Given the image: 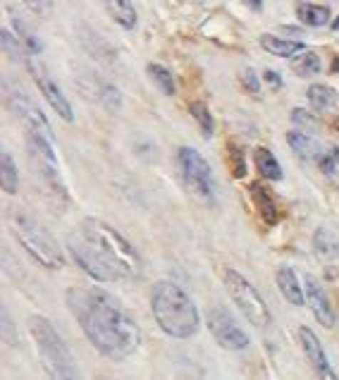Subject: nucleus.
I'll return each instance as SVG.
<instances>
[{
    "mask_svg": "<svg viewBox=\"0 0 339 380\" xmlns=\"http://www.w3.org/2000/svg\"><path fill=\"white\" fill-rule=\"evenodd\" d=\"M65 299L74 321L98 354L110 361H125L137 354L141 347V328L110 292L96 284H79L67 289Z\"/></svg>",
    "mask_w": 339,
    "mask_h": 380,
    "instance_id": "f257e3e1",
    "label": "nucleus"
},
{
    "mask_svg": "<svg viewBox=\"0 0 339 380\" xmlns=\"http://www.w3.org/2000/svg\"><path fill=\"white\" fill-rule=\"evenodd\" d=\"M74 263L98 282H115L141 273V256L125 235L98 218H86L67 242Z\"/></svg>",
    "mask_w": 339,
    "mask_h": 380,
    "instance_id": "f03ea898",
    "label": "nucleus"
},
{
    "mask_svg": "<svg viewBox=\"0 0 339 380\" xmlns=\"http://www.w3.org/2000/svg\"><path fill=\"white\" fill-rule=\"evenodd\" d=\"M151 311L158 328L174 340H189L201 328V314L187 289L177 282L160 280L151 289Z\"/></svg>",
    "mask_w": 339,
    "mask_h": 380,
    "instance_id": "7ed1b4c3",
    "label": "nucleus"
},
{
    "mask_svg": "<svg viewBox=\"0 0 339 380\" xmlns=\"http://www.w3.org/2000/svg\"><path fill=\"white\" fill-rule=\"evenodd\" d=\"M8 230L17 244L22 247L33 263H38L46 270H63L65 254L56 242V237L48 232V227L41 225L29 210L10 208L8 210Z\"/></svg>",
    "mask_w": 339,
    "mask_h": 380,
    "instance_id": "20e7f679",
    "label": "nucleus"
},
{
    "mask_svg": "<svg viewBox=\"0 0 339 380\" xmlns=\"http://www.w3.org/2000/svg\"><path fill=\"white\" fill-rule=\"evenodd\" d=\"M29 332L36 342L41 364L46 369L48 380H84L77 361H74L67 342L60 337V332L56 330L46 316H31L29 318Z\"/></svg>",
    "mask_w": 339,
    "mask_h": 380,
    "instance_id": "39448f33",
    "label": "nucleus"
},
{
    "mask_svg": "<svg viewBox=\"0 0 339 380\" xmlns=\"http://www.w3.org/2000/svg\"><path fill=\"white\" fill-rule=\"evenodd\" d=\"M26 148H29L33 173H36L41 185L46 187L51 199L56 203L70 201V192H67V185L58 165L56 141L48 137H41L36 132H26Z\"/></svg>",
    "mask_w": 339,
    "mask_h": 380,
    "instance_id": "423d86ee",
    "label": "nucleus"
},
{
    "mask_svg": "<svg viewBox=\"0 0 339 380\" xmlns=\"http://www.w3.org/2000/svg\"><path fill=\"white\" fill-rule=\"evenodd\" d=\"M177 168L184 180L189 194L203 206H215L218 201V185H215V175L210 170L208 160L192 146L177 148Z\"/></svg>",
    "mask_w": 339,
    "mask_h": 380,
    "instance_id": "0eeeda50",
    "label": "nucleus"
},
{
    "mask_svg": "<svg viewBox=\"0 0 339 380\" xmlns=\"http://www.w3.org/2000/svg\"><path fill=\"white\" fill-rule=\"evenodd\" d=\"M225 287L236 304V309L241 311V316L246 318L251 325L256 328H268L273 316H270V307L266 299L261 297V292L256 289V284H251L239 270L227 268L225 270Z\"/></svg>",
    "mask_w": 339,
    "mask_h": 380,
    "instance_id": "6e6552de",
    "label": "nucleus"
},
{
    "mask_svg": "<svg viewBox=\"0 0 339 380\" xmlns=\"http://www.w3.org/2000/svg\"><path fill=\"white\" fill-rule=\"evenodd\" d=\"M206 325L215 342L227 351H241L251 344V337L241 328L239 321L225 307H210L206 314Z\"/></svg>",
    "mask_w": 339,
    "mask_h": 380,
    "instance_id": "1a4fd4ad",
    "label": "nucleus"
},
{
    "mask_svg": "<svg viewBox=\"0 0 339 380\" xmlns=\"http://www.w3.org/2000/svg\"><path fill=\"white\" fill-rule=\"evenodd\" d=\"M8 106H10V111L24 122L26 132H36V134H41V137H48L56 141V134H53V127H51L48 118H46V113L41 111L24 91L8 86Z\"/></svg>",
    "mask_w": 339,
    "mask_h": 380,
    "instance_id": "9d476101",
    "label": "nucleus"
},
{
    "mask_svg": "<svg viewBox=\"0 0 339 380\" xmlns=\"http://www.w3.org/2000/svg\"><path fill=\"white\" fill-rule=\"evenodd\" d=\"M26 70H29L31 79L36 81L38 91L43 93L46 103H48V106L53 108V111H56L65 122H72V120H74L72 103H70V101H67V96L63 93V89H60L56 81L51 79V74L46 72L43 67H38L36 63H33V58H29V63H26Z\"/></svg>",
    "mask_w": 339,
    "mask_h": 380,
    "instance_id": "9b49d317",
    "label": "nucleus"
},
{
    "mask_svg": "<svg viewBox=\"0 0 339 380\" xmlns=\"http://www.w3.org/2000/svg\"><path fill=\"white\" fill-rule=\"evenodd\" d=\"M77 86L81 89L86 98H91L93 103H98L100 108H105L108 113H118L122 108V93L118 86H113L110 81H105L100 74H81L77 79Z\"/></svg>",
    "mask_w": 339,
    "mask_h": 380,
    "instance_id": "f8f14e48",
    "label": "nucleus"
},
{
    "mask_svg": "<svg viewBox=\"0 0 339 380\" xmlns=\"http://www.w3.org/2000/svg\"><path fill=\"white\" fill-rule=\"evenodd\" d=\"M299 342H301L303 354H306L311 369H313L318 380H339L335 369H332L328 354H325L320 340H318V335L308 328V325H301L299 328Z\"/></svg>",
    "mask_w": 339,
    "mask_h": 380,
    "instance_id": "ddd939ff",
    "label": "nucleus"
},
{
    "mask_svg": "<svg viewBox=\"0 0 339 380\" xmlns=\"http://www.w3.org/2000/svg\"><path fill=\"white\" fill-rule=\"evenodd\" d=\"M303 294H306V304L311 309V314L315 316V321L323 325V328H332L335 325V309L330 304L328 292L323 289V284L315 280L313 275L303 277Z\"/></svg>",
    "mask_w": 339,
    "mask_h": 380,
    "instance_id": "4468645a",
    "label": "nucleus"
},
{
    "mask_svg": "<svg viewBox=\"0 0 339 380\" xmlns=\"http://www.w3.org/2000/svg\"><path fill=\"white\" fill-rule=\"evenodd\" d=\"M287 144H289L291 151L296 153V158L303 160V163H318L323 151H325V146L313 137V134L301 132V130L287 132Z\"/></svg>",
    "mask_w": 339,
    "mask_h": 380,
    "instance_id": "2eb2a0df",
    "label": "nucleus"
},
{
    "mask_svg": "<svg viewBox=\"0 0 339 380\" xmlns=\"http://www.w3.org/2000/svg\"><path fill=\"white\" fill-rule=\"evenodd\" d=\"M249 194H251V201H254L259 218L266 222V225H277V220H280V210H277L273 194H270L261 182H251Z\"/></svg>",
    "mask_w": 339,
    "mask_h": 380,
    "instance_id": "dca6fc26",
    "label": "nucleus"
},
{
    "mask_svg": "<svg viewBox=\"0 0 339 380\" xmlns=\"http://www.w3.org/2000/svg\"><path fill=\"white\" fill-rule=\"evenodd\" d=\"M275 280H277V287H280V292H282V297L291 304V307H303V304H306L303 284L299 282V277H296L294 268L280 266L275 273Z\"/></svg>",
    "mask_w": 339,
    "mask_h": 380,
    "instance_id": "f3484780",
    "label": "nucleus"
},
{
    "mask_svg": "<svg viewBox=\"0 0 339 380\" xmlns=\"http://www.w3.org/2000/svg\"><path fill=\"white\" fill-rule=\"evenodd\" d=\"M100 3H103L108 17H110L115 24H120L122 29L132 31L134 26H137L139 17H137V8H134L132 0H100Z\"/></svg>",
    "mask_w": 339,
    "mask_h": 380,
    "instance_id": "a211bd4d",
    "label": "nucleus"
},
{
    "mask_svg": "<svg viewBox=\"0 0 339 380\" xmlns=\"http://www.w3.org/2000/svg\"><path fill=\"white\" fill-rule=\"evenodd\" d=\"M261 48L268 51L270 56L294 60L296 56H301V53L306 51V46H303L301 41H289V38L273 36V34H263V36H261Z\"/></svg>",
    "mask_w": 339,
    "mask_h": 380,
    "instance_id": "6ab92c4d",
    "label": "nucleus"
},
{
    "mask_svg": "<svg viewBox=\"0 0 339 380\" xmlns=\"http://www.w3.org/2000/svg\"><path fill=\"white\" fill-rule=\"evenodd\" d=\"M10 24H12V29H15V36L19 38V43L24 46L29 56H38V53L43 51V43H41V38L36 36V31L31 29L29 22H26L24 17H19L17 12L10 10Z\"/></svg>",
    "mask_w": 339,
    "mask_h": 380,
    "instance_id": "aec40b11",
    "label": "nucleus"
},
{
    "mask_svg": "<svg viewBox=\"0 0 339 380\" xmlns=\"http://www.w3.org/2000/svg\"><path fill=\"white\" fill-rule=\"evenodd\" d=\"M254 165H256V170L261 173L263 180L280 182V180L284 178L280 160L275 158V153L270 151V148H263V146L254 148Z\"/></svg>",
    "mask_w": 339,
    "mask_h": 380,
    "instance_id": "412c9836",
    "label": "nucleus"
},
{
    "mask_svg": "<svg viewBox=\"0 0 339 380\" xmlns=\"http://www.w3.org/2000/svg\"><path fill=\"white\" fill-rule=\"evenodd\" d=\"M306 98L315 113H328L337 106V91L328 84H311L306 89Z\"/></svg>",
    "mask_w": 339,
    "mask_h": 380,
    "instance_id": "4be33fe9",
    "label": "nucleus"
},
{
    "mask_svg": "<svg viewBox=\"0 0 339 380\" xmlns=\"http://www.w3.org/2000/svg\"><path fill=\"white\" fill-rule=\"evenodd\" d=\"M0 187H3L5 194H17L19 189L17 163L10 151H3V155H0Z\"/></svg>",
    "mask_w": 339,
    "mask_h": 380,
    "instance_id": "5701e85b",
    "label": "nucleus"
},
{
    "mask_svg": "<svg viewBox=\"0 0 339 380\" xmlns=\"http://www.w3.org/2000/svg\"><path fill=\"white\" fill-rule=\"evenodd\" d=\"M296 17L306 26H325L330 22V8L315 3H299L296 5Z\"/></svg>",
    "mask_w": 339,
    "mask_h": 380,
    "instance_id": "b1692460",
    "label": "nucleus"
},
{
    "mask_svg": "<svg viewBox=\"0 0 339 380\" xmlns=\"http://www.w3.org/2000/svg\"><path fill=\"white\" fill-rule=\"evenodd\" d=\"M313 249H315V254L320 256V259H328V261L339 259V240L330 232V230H325V227H318L315 230Z\"/></svg>",
    "mask_w": 339,
    "mask_h": 380,
    "instance_id": "393cba45",
    "label": "nucleus"
},
{
    "mask_svg": "<svg viewBox=\"0 0 339 380\" xmlns=\"http://www.w3.org/2000/svg\"><path fill=\"white\" fill-rule=\"evenodd\" d=\"M146 74H148V79L160 89V93H165V96H174V93H177V84H174V77L167 67H162L158 63H148Z\"/></svg>",
    "mask_w": 339,
    "mask_h": 380,
    "instance_id": "a878e982",
    "label": "nucleus"
},
{
    "mask_svg": "<svg viewBox=\"0 0 339 380\" xmlns=\"http://www.w3.org/2000/svg\"><path fill=\"white\" fill-rule=\"evenodd\" d=\"M291 67H294V72L299 74V77L308 79V77L320 74L323 63H320V58H318L315 51H303L301 56H296L294 60H291Z\"/></svg>",
    "mask_w": 339,
    "mask_h": 380,
    "instance_id": "bb28decb",
    "label": "nucleus"
},
{
    "mask_svg": "<svg viewBox=\"0 0 339 380\" xmlns=\"http://www.w3.org/2000/svg\"><path fill=\"white\" fill-rule=\"evenodd\" d=\"M189 113H192V118L196 120V125H199L203 137H206V139L213 137L215 122H213V115H210V111H208V106L203 103V101H194V103L189 106Z\"/></svg>",
    "mask_w": 339,
    "mask_h": 380,
    "instance_id": "cd10ccee",
    "label": "nucleus"
},
{
    "mask_svg": "<svg viewBox=\"0 0 339 380\" xmlns=\"http://www.w3.org/2000/svg\"><path fill=\"white\" fill-rule=\"evenodd\" d=\"M318 168H320V173L325 175V178H335L339 170V148L325 146L320 160H318Z\"/></svg>",
    "mask_w": 339,
    "mask_h": 380,
    "instance_id": "c85d7f7f",
    "label": "nucleus"
},
{
    "mask_svg": "<svg viewBox=\"0 0 339 380\" xmlns=\"http://www.w3.org/2000/svg\"><path fill=\"white\" fill-rule=\"evenodd\" d=\"M291 122H294L296 127H301L303 132H318L320 130V122H318L315 115L303 111V108H294V111H291Z\"/></svg>",
    "mask_w": 339,
    "mask_h": 380,
    "instance_id": "c756f323",
    "label": "nucleus"
},
{
    "mask_svg": "<svg viewBox=\"0 0 339 380\" xmlns=\"http://www.w3.org/2000/svg\"><path fill=\"white\" fill-rule=\"evenodd\" d=\"M239 79H241L244 89H246L249 93H254V96H259V93H261V79H259V74L251 70V67H246V70H241Z\"/></svg>",
    "mask_w": 339,
    "mask_h": 380,
    "instance_id": "7c9ffc66",
    "label": "nucleus"
},
{
    "mask_svg": "<svg viewBox=\"0 0 339 380\" xmlns=\"http://www.w3.org/2000/svg\"><path fill=\"white\" fill-rule=\"evenodd\" d=\"M229 160H234L232 165H234V178H244L246 175V163H244V155H241V151L236 146H232L229 144Z\"/></svg>",
    "mask_w": 339,
    "mask_h": 380,
    "instance_id": "2f4dec72",
    "label": "nucleus"
},
{
    "mask_svg": "<svg viewBox=\"0 0 339 380\" xmlns=\"http://www.w3.org/2000/svg\"><path fill=\"white\" fill-rule=\"evenodd\" d=\"M22 3L33 12V15H38V17L51 15V10H53V3H51V0H22Z\"/></svg>",
    "mask_w": 339,
    "mask_h": 380,
    "instance_id": "473e14b6",
    "label": "nucleus"
},
{
    "mask_svg": "<svg viewBox=\"0 0 339 380\" xmlns=\"http://www.w3.org/2000/svg\"><path fill=\"white\" fill-rule=\"evenodd\" d=\"M263 81H266L270 89H275V91L282 89V77L275 70H266V72H263Z\"/></svg>",
    "mask_w": 339,
    "mask_h": 380,
    "instance_id": "72a5a7b5",
    "label": "nucleus"
},
{
    "mask_svg": "<svg viewBox=\"0 0 339 380\" xmlns=\"http://www.w3.org/2000/svg\"><path fill=\"white\" fill-rule=\"evenodd\" d=\"M3 335H5V342L8 344H15V328H12V321H10V314L8 311H3Z\"/></svg>",
    "mask_w": 339,
    "mask_h": 380,
    "instance_id": "f704fd0d",
    "label": "nucleus"
},
{
    "mask_svg": "<svg viewBox=\"0 0 339 380\" xmlns=\"http://www.w3.org/2000/svg\"><path fill=\"white\" fill-rule=\"evenodd\" d=\"M241 3L254 12H261V8H263V0H241Z\"/></svg>",
    "mask_w": 339,
    "mask_h": 380,
    "instance_id": "c9c22d12",
    "label": "nucleus"
},
{
    "mask_svg": "<svg viewBox=\"0 0 339 380\" xmlns=\"http://www.w3.org/2000/svg\"><path fill=\"white\" fill-rule=\"evenodd\" d=\"M332 72L339 74V58H335V63H332Z\"/></svg>",
    "mask_w": 339,
    "mask_h": 380,
    "instance_id": "e433bc0d",
    "label": "nucleus"
},
{
    "mask_svg": "<svg viewBox=\"0 0 339 380\" xmlns=\"http://www.w3.org/2000/svg\"><path fill=\"white\" fill-rule=\"evenodd\" d=\"M332 29H335V31H339V17L335 19V22H332Z\"/></svg>",
    "mask_w": 339,
    "mask_h": 380,
    "instance_id": "4c0bfd02",
    "label": "nucleus"
},
{
    "mask_svg": "<svg viewBox=\"0 0 339 380\" xmlns=\"http://www.w3.org/2000/svg\"><path fill=\"white\" fill-rule=\"evenodd\" d=\"M335 130H337V132H339V118H337V120H335Z\"/></svg>",
    "mask_w": 339,
    "mask_h": 380,
    "instance_id": "58836bf2",
    "label": "nucleus"
}]
</instances>
